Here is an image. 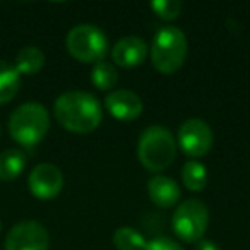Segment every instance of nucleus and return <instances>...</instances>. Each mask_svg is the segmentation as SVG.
I'll use <instances>...</instances> for the list:
<instances>
[{"label": "nucleus", "mask_w": 250, "mask_h": 250, "mask_svg": "<svg viewBox=\"0 0 250 250\" xmlns=\"http://www.w3.org/2000/svg\"><path fill=\"white\" fill-rule=\"evenodd\" d=\"M113 245L118 250H144L147 242L141 231L129 226H122L113 233Z\"/></svg>", "instance_id": "f3484780"}, {"label": "nucleus", "mask_w": 250, "mask_h": 250, "mask_svg": "<svg viewBox=\"0 0 250 250\" xmlns=\"http://www.w3.org/2000/svg\"><path fill=\"white\" fill-rule=\"evenodd\" d=\"M195 250H221V249L214 242H211V240H199Z\"/></svg>", "instance_id": "412c9836"}, {"label": "nucleus", "mask_w": 250, "mask_h": 250, "mask_svg": "<svg viewBox=\"0 0 250 250\" xmlns=\"http://www.w3.org/2000/svg\"><path fill=\"white\" fill-rule=\"evenodd\" d=\"M29 192L36 199L48 201L60 194L63 187V175L55 165L52 163H42L33 168L28 178Z\"/></svg>", "instance_id": "1a4fd4ad"}, {"label": "nucleus", "mask_w": 250, "mask_h": 250, "mask_svg": "<svg viewBox=\"0 0 250 250\" xmlns=\"http://www.w3.org/2000/svg\"><path fill=\"white\" fill-rule=\"evenodd\" d=\"M104 106L111 117L122 122L136 120L144 110L143 100L129 89H115L108 93L104 98Z\"/></svg>", "instance_id": "9d476101"}, {"label": "nucleus", "mask_w": 250, "mask_h": 250, "mask_svg": "<svg viewBox=\"0 0 250 250\" xmlns=\"http://www.w3.org/2000/svg\"><path fill=\"white\" fill-rule=\"evenodd\" d=\"M0 231H2V223H0Z\"/></svg>", "instance_id": "4be33fe9"}, {"label": "nucleus", "mask_w": 250, "mask_h": 250, "mask_svg": "<svg viewBox=\"0 0 250 250\" xmlns=\"http://www.w3.org/2000/svg\"><path fill=\"white\" fill-rule=\"evenodd\" d=\"M182 180L190 192H201L208 185V170L199 161H187L182 168Z\"/></svg>", "instance_id": "dca6fc26"}, {"label": "nucleus", "mask_w": 250, "mask_h": 250, "mask_svg": "<svg viewBox=\"0 0 250 250\" xmlns=\"http://www.w3.org/2000/svg\"><path fill=\"white\" fill-rule=\"evenodd\" d=\"M187 57V38L175 26H163L154 35L151 60L161 74H173L184 65Z\"/></svg>", "instance_id": "20e7f679"}, {"label": "nucleus", "mask_w": 250, "mask_h": 250, "mask_svg": "<svg viewBox=\"0 0 250 250\" xmlns=\"http://www.w3.org/2000/svg\"><path fill=\"white\" fill-rule=\"evenodd\" d=\"M69 53L84 63H98L108 50L106 35L93 24H77L69 31L65 40Z\"/></svg>", "instance_id": "39448f33"}, {"label": "nucleus", "mask_w": 250, "mask_h": 250, "mask_svg": "<svg viewBox=\"0 0 250 250\" xmlns=\"http://www.w3.org/2000/svg\"><path fill=\"white\" fill-rule=\"evenodd\" d=\"M50 127V115L40 103H24L11 115L9 132L26 149L38 146Z\"/></svg>", "instance_id": "f03ea898"}, {"label": "nucleus", "mask_w": 250, "mask_h": 250, "mask_svg": "<svg viewBox=\"0 0 250 250\" xmlns=\"http://www.w3.org/2000/svg\"><path fill=\"white\" fill-rule=\"evenodd\" d=\"M91 81H93L94 87L100 91H110L111 87L117 84L118 72L111 63L108 62H98L94 63L93 70H91Z\"/></svg>", "instance_id": "a211bd4d"}, {"label": "nucleus", "mask_w": 250, "mask_h": 250, "mask_svg": "<svg viewBox=\"0 0 250 250\" xmlns=\"http://www.w3.org/2000/svg\"><path fill=\"white\" fill-rule=\"evenodd\" d=\"M144 250H184V249L180 247V243L173 242L170 238H156L147 242Z\"/></svg>", "instance_id": "aec40b11"}, {"label": "nucleus", "mask_w": 250, "mask_h": 250, "mask_svg": "<svg viewBox=\"0 0 250 250\" xmlns=\"http://www.w3.org/2000/svg\"><path fill=\"white\" fill-rule=\"evenodd\" d=\"M178 146L187 156H204L212 146V130L202 118H188L178 129Z\"/></svg>", "instance_id": "0eeeda50"}, {"label": "nucleus", "mask_w": 250, "mask_h": 250, "mask_svg": "<svg viewBox=\"0 0 250 250\" xmlns=\"http://www.w3.org/2000/svg\"><path fill=\"white\" fill-rule=\"evenodd\" d=\"M147 192H149L151 201L160 208H173L180 199V187L170 177L165 175H156L147 184Z\"/></svg>", "instance_id": "f8f14e48"}, {"label": "nucleus", "mask_w": 250, "mask_h": 250, "mask_svg": "<svg viewBox=\"0 0 250 250\" xmlns=\"http://www.w3.org/2000/svg\"><path fill=\"white\" fill-rule=\"evenodd\" d=\"M209 225V211L199 199H187L177 208L171 218V228L184 242H197Z\"/></svg>", "instance_id": "423d86ee"}, {"label": "nucleus", "mask_w": 250, "mask_h": 250, "mask_svg": "<svg viewBox=\"0 0 250 250\" xmlns=\"http://www.w3.org/2000/svg\"><path fill=\"white\" fill-rule=\"evenodd\" d=\"M137 156L146 170H167L177 156V143L171 132L161 125L147 127L137 143Z\"/></svg>", "instance_id": "7ed1b4c3"}, {"label": "nucleus", "mask_w": 250, "mask_h": 250, "mask_svg": "<svg viewBox=\"0 0 250 250\" xmlns=\"http://www.w3.org/2000/svg\"><path fill=\"white\" fill-rule=\"evenodd\" d=\"M45 65V55L40 48L36 46H26L16 57V70L19 74H26V76H33L38 74Z\"/></svg>", "instance_id": "2eb2a0df"}, {"label": "nucleus", "mask_w": 250, "mask_h": 250, "mask_svg": "<svg viewBox=\"0 0 250 250\" xmlns=\"http://www.w3.org/2000/svg\"><path fill=\"white\" fill-rule=\"evenodd\" d=\"M26 156L19 149H7L0 153V180H16L24 171Z\"/></svg>", "instance_id": "4468645a"}, {"label": "nucleus", "mask_w": 250, "mask_h": 250, "mask_svg": "<svg viewBox=\"0 0 250 250\" xmlns=\"http://www.w3.org/2000/svg\"><path fill=\"white\" fill-rule=\"evenodd\" d=\"M55 118L63 129L76 134H89L101 124V104L91 93L69 91L57 98Z\"/></svg>", "instance_id": "f257e3e1"}, {"label": "nucleus", "mask_w": 250, "mask_h": 250, "mask_svg": "<svg viewBox=\"0 0 250 250\" xmlns=\"http://www.w3.org/2000/svg\"><path fill=\"white\" fill-rule=\"evenodd\" d=\"M147 55V45L144 40L137 38V36H124L115 43L113 50H111V59H113L115 65L122 67V69H134V67L141 65Z\"/></svg>", "instance_id": "9b49d317"}, {"label": "nucleus", "mask_w": 250, "mask_h": 250, "mask_svg": "<svg viewBox=\"0 0 250 250\" xmlns=\"http://www.w3.org/2000/svg\"><path fill=\"white\" fill-rule=\"evenodd\" d=\"M50 238L38 221H21L5 236V250H48Z\"/></svg>", "instance_id": "6e6552de"}, {"label": "nucleus", "mask_w": 250, "mask_h": 250, "mask_svg": "<svg viewBox=\"0 0 250 250\" xmlns=\"http://www.w3.org/2000/svg\"><path fill=\"white\" fill-rule=\"evenodd\" d=\"M151 9L158 18L165 19V21H173L180 16L182 2L178 0H153Z\"/></svg>", "instance_id": "6ab92c4d"}, {"label": "nucleus", "mask_w": 250, "mask_h": 250, "mask_svg": "<svg viewBox=\"0 0 250 250\" xmlns=\"http://www.w3.org/2000/svg\"><path fill=\"white\" fill-rule=\"evenodd\" d=\"M21 86V74L9 62L0 60V104L9 103L18 94Z\"/></svg>", "instance_id": "ddd939ff"}]
</instances>
